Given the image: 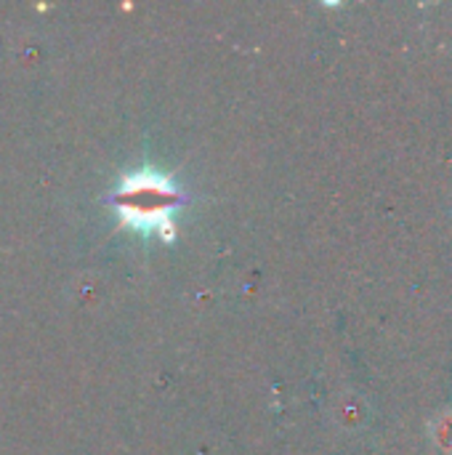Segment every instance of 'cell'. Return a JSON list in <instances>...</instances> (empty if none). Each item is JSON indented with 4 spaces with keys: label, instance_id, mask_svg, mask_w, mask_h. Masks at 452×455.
Masks as SVG:
<instances>
[{
    "label": "cell",
    "instance_id": "2",
    "mask_svg": "<svg viewBox=\"0 0 452 455\" xmlns=\"http://www.w3.org/2000/svg\"><path fill=\"white\" fill-rule=\"evenodd\" d=\"M370 421V405L362 395L357 392H344L338 395V400L333 403V424L346 432V435H354V432H362Z\"/></svg>",
    "mask_w": 452,
    "mask_h": 455
},
{
    "label": "cell",
    "instance_id": "3",
    "mask_svg": "<svg viewBox=\"0 0 452 455\" xmlns=\"http://www.w3.org/2000/svg\"><path fill=\"white\" fill-rule=\"evenodd\" d=\"M429 445L437 455H452V405L440 408L426 424Z\"/></svg>",
    "mask_w": 452,
    "mask_h": 455
},
{
    "label": "cell",
    "instance_id": "1",
    "mask_svg": "<svg viewBox=\"0 0 452 455\" xmlns=\"http://www.w3.org/2000/svg\"><path fill=\"white\" fill-rule=\"evenodd\" d=\"M112 203L123 224L170 240L176 235L173 213L184 205V192L168 173L141 168L123 176L120 187L112 192Z\"/></svg>",
    "mask_w": 452,
    "mask_h": 455
}]
</instances>
